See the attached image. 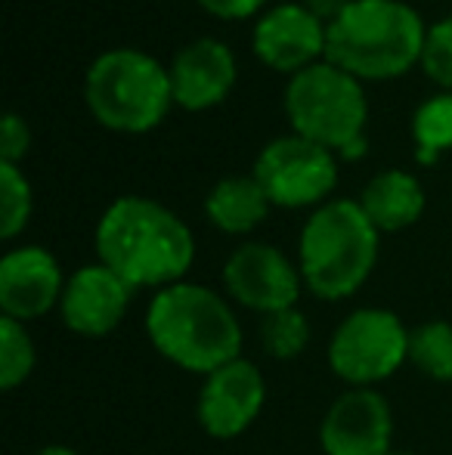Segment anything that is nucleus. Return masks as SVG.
Instances as JSON below:
<instances>
[{
	"instance_id": "obj_9",
	"label": "nucleus",
	"mask_w": 452,
	"mask_h": 455,
	"mask_svg": "<svg viewBox=\"0 0 452 455\" xmlns=\"http://www.w3.org/2000/svg\"><path fill=\"white\" fill-rule=\"evenodd\" d=\"M226 291L248 310L264 316L279 310H291L301 294V270L285 258L279 248L264 242H248L235 248L224 264Z\"/></svg>"
},
{
	"instance_id": "obj_2",
	"label": "nucleus",
	"mask_w": 452,
	"mask_h": 455,
	"mask_svg": "<svg viewBox=\"0 0 452 455\" xmlns=\"http://www.w3.org/2000/svg\"><path fill=\"white\" fill-rule=\"evenodd\" d=\"M146 335L168 363L205 378L242 360L235 313L218 291L195 282H174L152 298Z\"/></svg>"
},
{
	"instance_id": "obj_16",
	"label": "nucleus",
	"mask_w": 452,
	"mask_h": 455,
	"mask_svg": "<svg viewBox=\"0 0 452 455\" xmlns=\"http://www.w3.org/2000/svg\"><path fill=\"white\" fill-rule=\"evenodd\" d=\"M360 208L375 223L378 233H397L422 217L424 189L406 171H381L366 183L360 196Z\"/></svg>"
},
{
	"instance_id": "obj_6",
	"label": "nucleus",
	"mask_w": 452,
	"mask_h": 455,
	"mask_svg": "<svg viewBox=\"0 0 452 455\" xmlns=\"http://www.w3.org/2000/svg\"><path fill=\"white\" fill-rule=\"evenodd\" d=\"M285 115L297 137L313 140L338 156L366 140L362 131H366L369 102L360 78L332 62H316L291 75L285 87Z\"/></svg>"
},
{
	"instance_id": "obj_8",
	"label": "nucleus",
	"mask_w": 452,
	"mask_h": 455,
	"mask_svg": "<svg viewBox=\"0 0 452 455\" xmlns=\"http://www.w3.org/2000/svg\"><path fill=\"white\" fill-rule=\"evenodd\" d=\"M254 177L279 208L316 204L338 183V164L332 149L304 140L297 133L279 137L260 149L254 162Z\"/></svg>"
},
{
	"instance_id": "obj_23",
	"label": "nucleus",
	"mask_w": 452,
	"mask_h": 455,
	"mask_svg": "<svg viewBox=\"0 0 452 455\" xmlns=\"http://www.w3.org/2000/svg\"><path fill=\"white\" fill-rule=\"evenodd\" d=\"M422 68L434 84L452 91V16L440 19V22H434L428 28Z\"/></svg>"
},
{
	"instance_id": "obj_17",
	"label": "nucleus",
	"mask_w": 452,
	"mask_h": 455,
	"mask_svg": "<svg viewBox=\"0 0 452 455\" xmlns=\"http://www.w3.org/2000/svg\"><path fill=\"white\" fill-rule=\"evenodd\" d=\"M270 196L258 177H224L205 198V214L218 229L229 235L251 233L270 211Z\"/></svg>"
},
{
	"instance_id": "obj_1",
	"label": "nucleus",
	"mask_w": 452,
	"mask_h": 455,
	"mask_svg": "<svg viewBox=\"0 0 452 455\" xmlns=\"http://www.w3.org/2000/svg\"><path fill=\"white\" fill-rule=\"evenodd\" d=\"M97 254L99 264L118 273L133 291H162L189 273L195 239L170 208L143 196H124L99 217Z\"/></svg>"
},
{
	"instance_id": "obj_12",
	"label": "nucleus",
	"mask_w": 452,
	"mask_h": 455,
	"mask_svg": "<svg viewBox=\"0 0 452 455\" xmlns=\"http://www.w3.org/2000/svg\"><path fill=\"white\" fill-rule=\"evenodd\" d=\"M66 275L59 260L41 245L12 248L0 260V310L16 323L47 316L59 307Z\"/></svg>"
},
{
	"instance_id": "obj_10",
	"label": "nucleus",
	"mask_w": 452,
	"mask_h": 455,
	"mask_svg": "<svg viewBox=\"0 0 452 455\" xmlns=\"http://www.w3.org/2000/svg\"><path fill=\"white\" fill-rule=\"evenodd\" d=\"M326 455H391L393 415L375 387H350L329 406L320 427Z\"/></svg>"
},
{
	"instance_id": "obj_28",
	"label": "nucleus",
	"mask_w": 452,
	"mask_h": 455,
	"mask_svg": "<svg viewBox=\"0 0 452 455\" xmlns=\"http://www.w3.org/2000/svg\"><path fill=\"white\" fill-rule=\"evenodd\" d=\"M391 455H412V452H391Z\"/></svg>"
},
{
	"instance_id": "obj_14",
	"label": "nucleus",
	"mask_w": 452,
	"mask_h": 455,
	"mask_svg": "<svg viewBox=\"0 0 452 455\" xmlns=\"http://www.w3.org/2000/svg\"><path fill=\"white\" fill-rule=\"evenodd\" d=\"M133 288L112 273L106 264L81 267L66 279V291L59 300L62 323L84 338H106L118 329L131 307Z\"/></svg>"
},
{
	"instance_id": "obj_11",
	"label": "nucleus",
	"mask_w": 452,
	"mask_h": 455,
	"mask_svg": "<svg viewBox=\"0 0 452 455\" xmlns=\"http://www.w3.org/2000/svg\"><path fill=\"white\" fill-rule=\"evenodd\" d=\"M266 400L264 375L254 363L235 360L211 371L199 390V425L214 440H233L258 421Z\"/></svg>"
},
{
	"instance_id": "obj_27",
	"label": "nucleus",
	"mask_w": 452,
	"mask_h": 455,
	"mask_svg": "<svg viewBox=\"0 0 452 455\" xmlns=\"http://www.w3.org/2000/svg\"><path fill=\"white\" fill-rule=\"evenodd\" d=\"M35 455H81V452H75L72 446H44Z\"/></svg>"
},
{
	"instance_id": "obj_7",
	"label": "nucleus",
	"mask_w": 452,
	"mask_h": 455,
	"mask_svg": "<svg viewBox=\"0 0 452 455\" xmlns=\"http://www.w3.org/2000/svg\"><path fill=\"white\" fill-rule=\"evenodd\" d=\"M409 360V331L381 307L353 310L329 341V365L350 387H372Z\"/></svg>"
},
{
	"instance_id": "obj_15",
	"label": "nucleus",
	"mask_w": 452,
	"mask_h": 455,
	"mask_svg": "<svg viewBox=\"0 0 452 455\" xmlns=\"http://www.w3.org/2000/svg\"><path fill=\"white\" fill-rule=\"evenodd\" d=\"M174 102L189 112H202L224 102L235 84V56L218 37L189 41L170 62Z\"/></svg>"
},
{
	"instance_id": "obj_25",
	"label": "nucleus",
	"mask_w": 452,
	"mask_h": 455,
	"mask_svg": "<svg viewBox=\"0 0 452 455\" xmlns=\"http://www.w3.org/2000/svg\"><path fill=\"white\" fill-rule=\"evenodd\" d=\"M199 6H205L211 16L220 19H248L266 4V0H195Z\"/></svg>"
},
{
	"instance_id": "obj_3",
	"label": "nucleus",
	"mask_w": 452,
	"mask_h": 455,
	"mask_svg": "<svg viewBox=\"0 0 452 455\" xmlns=\"http://www.w3.org/2000/svg\"><path fill=\"white\" fill-rule=\"evenodd\" d=\"M428 28L403 0H350L326 25V62L360 81H387L422 62Z\"/></svg>"
},
{
	"instance_id": "obj_22",
	"label": "nucleus",
	"mask_w": 452,
	"mask_h": 455,
	"mask_svg": "<svg viewBox=\"0 0 452 455\" xmlns=\"http://www.w3.org/2000/svg\"><path fill=\"white\" fill-rule=\"evenodd\" d=\"M31 217V183L19 164L0 162V235L16 239Z\"/></svg>"
},
{
	"instance_id": "obj_19",
	"label": "nucleus",
	"mask_w": 452,
	"mask_h": 455,
	"mask_svg": "<svg viewBox=\"0 0 452 455\" xmlns=\"http://www.w3.org/2000/svg\"><path fill=\"white\" fill-rule=\"evenodd\" d=\"M409 363L434 381H452V325L443 319L409 331Z\"/></svg>"
},
{
	"instance_id": "obj_4",
	"label": "nucleus",
	"mask_w": 452,
	"mask_h": 455,
	"mask_svg": "<svg viewBox=\"0 0 452 455\" xmlns=\"http://www.w3.org/2000/svg\"><path fill=\"white\" fill-rule=\"evenodd\" d=\"M378 260V229L360 202H326L310 214L297 242V270L316 298L344 300L362 288Z\"/></svg>"
},
{
	"instance_id": "obj_5",
	"label": "nucleus",
	"mask_w": 452,
	"mask_h": 455,
	"mask_svg": "<svg viewBox=\"0 0 452 455\" xmlns=\"http://www.w3.org/2000/svg\"><path fill=\"white\" fill-rule=\"evenodd\" d=\"M87 108L109 131L146 133L174 102L170 72L143 50L118 47L93 60L87 72Z\"/></svg>"
},
{
	"instance_id": "obj_26",
	"label": "nucleus",
	"mask_w": 452,
	"mask_h": 455,
	"mask_svg": "<svg viewBox=\"0 0 452 455\" xmlns=\"http://www.w3.org/2000/svg\"><path fill=\"white\" fill-rule=\"evenodd\" d=\"M347 4H350V0H304V6H307V10L326 25L335 22V19L347 10Z\"/></svg>"
},
{
	"instance_id": "obj_20",
	"label": "nucleus",
	"mask_w": 452,
	"mask_h": 455,
	"mask_svg": "<svg viewBox=\"0 0 452 455\" xmlns=\"http://www.w3.org/2000/svg\"><path fill=\"white\" fill-rule=\"evenodd\" d=\"M35 341L25 331V323H16L10 316H0V387L16 390L28 381L35 371Z\"/></svg>"
},
{
	"instance_id": "obj_21",
	"label": "nucleus",
	"mask_w": 452,
	"mask_h": 455,
	"mask_svg": "<svg viewBox=\"0 0 452 455\" xmlns=\"http://www.w3.org/2000/svg\"><path fill=\"white\" fill-rule=\"evenodd\" d=\"M260 341H264L266 354L276 356V360H295L310 344L307 316L297 307L270 313V316H264V325H260Z\"/></svg>"
},
{
	"instance_id": "obj_24",
	"label": "nucleus",
	"mask_w": 452,
	"mask_h": 455,
	"mask_svg": "<svg viewBox=\"0 0 452 455\" xmlns=\"http://www.w3.org/2000/svg\"><path fill=\"white\" fill-rule=\"evenodd\" d=\"M28 146H31L28 124L16 112H6L4 124H0V162L19 164V158L28 152Z\"/></svg>"
},
{
	"instance_id": "obj_13",
	"label": "nucleus",
	"mask_w": 452,
	"mask_h": 455,
	"mask_svg": "<svg viewBox=\"0 0 452 455\" xmlns=\"http://www.w3.org/2000/svg\"><path fill=\"white\" fill-rule=\"evenodd\" d=\"M254 53L276 72H304L326 56V22H320L304 4L273 6L254 25Z\"/></svg>"
},
{
	"instance_id": "obj_18",
	"label": "nucleus",
	"mask_w": 452,
	"mask_h": 455,
	"mask_svg": "<svg viewBox=\"0 0 452 455\" xmlns=\"http://www.w3.org/2000/svg\"><path fill=\"white\" fill-rule=\"evenodd\" d=\"M412 137H416V158L422 164H434L443 149H452V93L431 96L416 108Z\"/></svg>"
}]
</instances>
